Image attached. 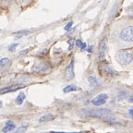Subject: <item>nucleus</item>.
<instances>
[{
	"instance_id": "nucleus-1",
	"label": "nucleus",
	"mask_w": 133,
	"mask_h": 133,
	"mask_svg": "<svg viewBox=\"0 0 133 133\" xmlns=\"http://www.w3.org/2000/svg\"><path fill=\"white\" fill-rule=\"evenodd\" d=\"M84 114L87 116H94V117H100V118H113V114L109 110L106 109H84L82 110Z\"/></svg>"
},
{
	"instance_id": "nucleus-2",
	"label": "nucleus",
	"mask_w": 133,
	"mask_h": 133,
	"mask_svg": "<svg viewBox=\"0 0 133 133\" xmlns=\"http://www.w3.org/2000/svg\"><path fill=\"white\" fill-rule=\"evenodd\" d=\"M118 37L125 43H133V24H128L120 30Z\"/></svg>"
},
{
	"instance_id": "nucleus-3",
	"label": "nucleus",
	"mask_w": 133,
	"mask_h": 133,
	"mask_svg": "<svg viewBox=\"0 0 133 133\" xmlns=\"http://www.w3.org/2000/svg\"><path fill=\"white\" fill-rule=\"evenodd\" d=\"M116 59H117V62L119 64L126 66V65H129L132 61L133 56L129 51H122V52H119L118 54L116 55Z\"/></svg>"
},
{
	"instance_id": "nucleus-4",
	"label": "nucleus",
	"mask_w": 133,
	"mask_h": 133,
	"mask_svg": "<svg viewBox=\"0 0 133 133\" xmlns=\"http://www.w3.org/2000/svg\"><path fill=\"white\" fill-rule=\"evenodd\" d=\"M32 70L36 73H39V74H47L51 70V68L50 66L45 62H43V61H39V62L35 63L32 66Z\"/></svg>"
},
{
	"instance_id": "nucleus-5",
	"label": "nucleus",
	"mask_w": 133,
	"mask_h": 133,
	"mask_svg": "<svg viewBox=\"0 0 133 133\" xmlns=\"http://www.w3.org/2000/svg\"><path fill=\"white\" fill-rule=\"evenodd\" d=\"M106 50H107V39L104 38L103 41L101 42L99 46V59L101 61L104 60V57H105V54H106Z\"/></svg>"
},
{
	"instance_id": "nucleus-6",
	"label": "nucleus",
	"mask_w": 133,
	"mask_h": 133,
	"mask_svg": "<svg viewBox=\"0 0 133 133\" xmlns=\"http://www.w3.org/2000/svg\"><path fill=\"white\" fill-rule=\"evenodd\" d=\"M65 77L68 81H70L74 78V60L71 59L70 63L66 69V72H65Z\"/></svg>"
},
{
	"instance_id": "nucleus-7",
	"label": "nucleus",
	"mask_w": 133,
	"mask_h": 133,
	"mask_svg": "<svg viewBox=\"0 0 133 133\" xmlns=\"http://www.w3.org/2000/svg\"><path fill=\"white\" fill-rule=\"evenodd\" d=\"M108 96L106 95V94H100V95H98L97 97L94 98L92 99V101H91V103L94 104V105H101V104H104V103L106 102V100H107Z\"/></svg>"
},
{
	"instance_id": "nucleus-8",
	"label": "nucleus",
	"mask_w": 133,
	"mask_h": 133,
	"mask_svg": "<svg viewBox=\"0 0 133 133\" xmlns=\"http://www.w3.org/2000/svg\"><path fill=\"white\" fill-rule=\"evenodd\" d=\"M21 88H24V85H12V86H9V87L4 88V89L1 90V94H6V92H10V91H17V90L21 89Z\"/></svg>"
},
{
	"instance_id": "nucleus-9",
	"label": "nucleus",
	"mask_w": 133,
	"mask_h": 133,
	"mask_svg": "<svg viewBox=\"0 0 133 133\" xmlns=\"http://www.w3.org/2000/svg\"><path fill=\"white\" fill-rule=\"evenodd\" d=\"M15 128H16V126H15V124L12 122V121H8V122H6V126L3 128L2 131H3V132H8V131L13 130Z\"/></svg>"
},
{
	"instance_id": "nucleus-10",
	"label": "nucleus",
	"mask_w": 133,
	"mask_h": 133,
	"mask_svg": "<svg viewBox=\"0 0 133 133\" xmlns=\"http://www.w3.org/2000/svg\"><path fill=\"white\" fill-rule=\"evenodd\" d=\"M88 81H89L90 84L92 85L94 87H98V86H100V82L98 81V79H96L94 76H90V77L88 78Z\"/></svg>"
},
{
	"instance_id": "nucleus-11",
	"label": "nucleus",
	"mask_w": 133,
	"mask_h": 133,
	"mask_svg": "<svg viewBox=\"0 0 133 133\" xmlns=\"http://www.w3.org/2000/svg\"><path fill=\"white\" fill-rule=\"evenodd\" d=\"M10 65V61L8 58H2L1 61H0V66L2 69H6V68H8Z\"/></svg>"
},
{
	"instance_id": "nucleus-12",
	"label": "nucleus",
	"mask_w": 133,
	"mask_h": 133,
	"mask_svg": "<svg viewBox=\"0 0 133 133\" xmlns=\"http://www.w3.org/2000/svg\"><path fill=\"white\" fill-rule=\"evenodd\" d=\"M55 118V116L53 115H45V116H43L40 118V122H44V121H50V120H53Z\"/></svg>"
},
{
	"instance_id": "nucleus-13",
	"label": "nucleus",
	"mask_w": 133,
	"mask_h": 133,
	"mask_svg": "<svg viewBox=\"0 0 133 133\" xmlns=\"http://www.w3.org/2000/svg\"><path fill=\"white\" fill-rule=\"evenodd\" d=\"M24 100H25V94H23V92H21V94L18 95V97H17V99H16V104L19 105V104H22Z\"/></svg>"
},
{
	"instance_id": "nucleus-14",
	"label": "nucleus",
	"mask_w": 133,
	"mask_h": 133,
	"mask_svg": "<svg viewBox=\"0 0 133 133\" xmlns=\"http://www.w3.org/2000/svg\"><path fill=\"white\" fill-rule=\"evenodd\" d=\"M104 70L106 71V73H107V74H110V75H117V72H116V71H115L113 69H111L110 66H104Z\"/></svg>"
},
{
	"instance_id": "nucleus-15",
	"label": "nucleus",
	"mask_w": 133,
	"mask_h": 133,
	"mask_svg": "<svg viewBox=\"0 0 133 133\" xmlns=\"http://www.w3.org/2000/svg\"><path fill=\"white\" fill-rule=\"evenodd\" d=\"M77 90V87L75 85H69L66 86V87L64 88V92H70V91H76Z\"/></svg>"
},
{
	"instance_id": "nucleus-16",
	"label": "nucleus",
	"mask_w": 133,
	"mask_h": 133,
	"mask_svg": "<svg viewBox=\"0 0 133 133\" xmlns=\"http://www.w3.org/2000/svg\"><path fill=\"white\" fill-rule=\"evenodd\" d=\"M18 47V44H11L9 47H8V51H10V52H13L16 48Z\"/></svg>"
},
{
	"instance_id": "nucleus-17",
	"label": "nucleus",
	"mask_w": 133,
	"mask_h": 133,
	"mask_svg": "<svg viewBox=\"0 0 133 133\" xmlns=\"http://www.w3.org/2000/svg\"><path fill=\"white\" fill-rule=\"evenodd\" d=\"M72 25H73V21H69V24H66V26H65L64 30H65V31H69V30L71 28V26H72Z\"/></svg>"
},
{
	"instance_id": "nucleus-18",
	"label": "nucleus",
	"mask_w": 133,
	"mask_h": 133,
	"mask_svg": "<svg viewBox=\"0 0 133 133\" xmlns=\"http://www.w3.org/2000/svg\"><path fill=\"white\" fill-rule=\"evenodd\" d=\"M86 48H87V44H86L85 43H83V44H81V51H85Z\"/></svg>"
},
{
	"instance_id": "nucleus-19",
	"label": "nucleus",
	"mask_w": 133,
	"mask_h": 133,
	"mask_svg": "<svg viewBox=\"0 0 133 133\" xmlns=\"http://www.w3.org/2000/svg\"><path fill=\"white\" fill-rule=\"evenodd\" d=\"M82 44H83V43L81 42V40H77V41H76V45L79 46V47H81Z\"/></svg>"
},
{
	"instance_id": "nucleus-20",
	"label": "nucleus",
	"mask_w": 133,
	"mask_h": 133,
	"mask_svg": "<svg viewBox=\"0 0 133 133\" xmlns=\"http://www.w3.org/2000/svg\"><path fill=\"white\" fill-rule=\"evenodd\" d=\"M129 116H132V117H133V108H131L130 110L129 111Z\"/></svg>"
},
{
	"instance_id": "nucleus-21",
	"label": "nucleus",
	"mask_w": 133,
	"mask_h": 133,
	"mask_svg": "<svg viewBox=\"0 0 133 133\" xmlns=\"http://www.w3.org/2000/svg\"><path fill=\"white\" fill-rule=\"evenodd\" d=\"M129 16H131V17H133V8H131L130 10H129Z\"/></svg>"
},
{
	"instance_id": "nucleus-22",
	"label": "nucleus",
	"mask_w": 133,
	"mask_h": 133,
	"mask_svg": "<svg viewBox=\"0 0 133 133\" xmlns=\"http://www.w3.org/2000/svg\"><path fill=\"white\" fill-rule=\"evenodd\" d=\"M69 49H71V48H72V46H73L72 41H69Z\"/></svg>"
},
{
	"instance_id": "nucleus-23",
	"label": "nucleus",
	"mask_w": 133,
	"mask_h": 133,
	"mask_svg": "<svg viewBox=\"0 0 133 133\" xmlns=\"http://www.w3.org/2000/svg\"><path fill=\"white\" fill-rule=\"evenodd\" d=\"M129 102H130V103H133V95L129 97Z\"/></svg>"
},
{
	"instance_id": "nucleus-24",
	"label": "nucleus",
	"mask_w": 133,
	"mask_h": 133,
	"mask_svg": "<svg viewBox=\"0 0 133 133\" xmlns=\"http://www.w3.org/2000/svg\"><path fill=\"white\" fill-rule=\"evenodd\" d=\"M88 51H89V53H91V51H92V47L91 46V47L88 48Z\"/></svg>"
},
{
	"instance_id": "nucleus-25",
	"label": "nucleus",
	"mask_w": 133,
	"mask_h": 133,
	"mask_svg": "<svg viewBox=\"0 0 133 133\" xmlns=\"http://www.w3.org/2000/svg\"><path fill=\"white\" fill-rule=\"evenodd\" d=\"M3 1H4V2H6V3H9L11 0H3Z\"/></svg>"
},
{
	"instance_id": "nucleus-26",
	"label": "nucleus",
	"mask_w": 133,
	"mask_h": 133,
	"mask_svg": "<svg viewBox=\"0 0 133 133\" xmlns=\"http://www.w3.org/2000/svg\"><path fill=\"white\" fill-rule=\"evenodd\" d=\"M21 1H22V2H29L30 0H21Z\"/></svg>"
}]
</instances>
